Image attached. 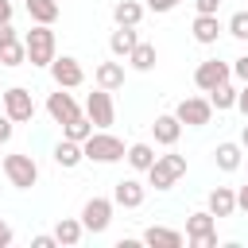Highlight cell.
<instances>
[{
  "mask_svg": "<svg viewBox=\"0 0 248 248\" xmlns=\"http://www.w3.org/2000/svg\"><path fill=\"white\" fill-rule=\"evenodd\" d=\"M140 240L151 244V248H182V232L178 229H167V225H147Z\"/></svg>",
  "mask_w": 248,
  "mask_h": 248,
  "instance_id": "obj_15",
  "label": "cell"
},
{
  "mask_svg": "<svg viewBox=\"0 0 248 248\" xmlns=\"http://www.w3.org/2000/svg\"><path fill=\"white\" fill-rule=\"evenodd\" d=\"M143 198H147V186H143L140 178H120V182L112 186V205L140 209V205H143Z\"/></svg>",
  "mask_w": 248,
  "mask_h": 248,
  "instance_id": "obj_12",
  "label": "cell"
},
{
  "mask_svg": "<svg viewBox=\"0 0 248 248\" xmlns=\"http://www.w3.org/2000/svg\"><path fill=\"white\" fill-rule=\"evenodd\" d=\"M124 159H128L132 170H143V174H147V167L155 163V147H151V143H128Z\"/></svg>",
  "mask_w": 248,
  "mask_h": 248,
  "instance_id": "obj_25",
  "label": "cell"
},
{
  "mask_svg": "<svg viewBox=\"0 0 248 248\" xmlns=\"http://www.w3.org/2000/svg\"><path fill=\"white\" fill-rule=\"evenodd\" d=\"M12 19V0H0V23Z\"/></svg>",
  "mask_w": 248,
  "mask_h": 248,
  "instance_id": "obj_40",
  "label": "cell"
},
{
  "mask_svg": "<svg viewBox=\"0 0 248 248\" xmlns=\"http://www.w3.org/2000/svg\"><path fill=\"white\" fill-rule=\"evenodd\" d=\"M240 159H244V147L232 143V140H225V143L213 147V163H217V170H225V174H232V170L240 167Z\"/></svg>",
  "mask_w": 248,
  "mask_h": 248,
  "instance_id": "obj_17",
  "label": "cell"
},
{
  "mask_svg": "<svg viewBox=\"0 0 248 248\" xmlns=\"http://www.w3.org/2000/svg\"><path fill=\"white\" fill-rule=\"evenodd\" d=\"M186 244L194 248H217V217L209 209H198L186 217Z\"/></svg>",
  "mask_w": 248,
  "mask_h": 248,
  "instance_id": "obj_5",
  "label": "cell"
},
{
  "mask_svg": "<svg viewBox=\"0 0 248 248\" xmlns=\"http://www.w3.org/2000/svg\"><path fill=\"white\" fill-rule=\"evenodd\" d=\"M50 78H54V85H62V89H78L81 81H85V70H81V62L78 58H70V54H54L50 58Z\"/></svg>",
  "mask_w": 248,
  "mask_h": 248,
  "instance_id": "obj_10",
  "label": "cell"
},
{
  "mask_svg": "<svg viewBox=\"0 0 248 248\" xmlns=\"http://www.w3.org/2000/svg\"><path fill=\"white\" fill-rule=\"evenodd\" d=\"M229 35L240 39V43H248V12H232L229 16Z\"/></svg>",
  "mask_w": 248,
  "mask_h": 248,
  "instance_id": "obj_30",
  "label": "cell"
},
{
  "mask_svg": "<svg viewBox=\"0 0 248 248\" xmlns=\"http://www.w3.org/2000/svg\"><path fill=\"white\" fill-rule=\"evenodd\" d=\"M81 236H85V225H81V217H62V221L54 225V240H58V244H66V248H74Z\"/></svg>",
  "mask_w": 248,
  "mask_h": 248,
  "instance_id": "obj_23",
  "label": "cell"
},
{
  "mask_svg": "<svg viewBox=\"0 0 248 248\" xmlns=\"http://www.w3.org/2000/svg\"><path fill=\"white\" fill-rule=\"evenodd\" d=\"M143 19V4L140 0H116L112 4V23L116 27H140Z\"/></svg>",
  "mask_w": 248,
  "mask_h": 248,
  "instance_id": "obj_19",
  "label": "cell"
},
{
  "mask_svg": "<svg viewBox=\"0 0 248 248\" xmlns=\"http://www.w3.org/2000/svg\"><path fill=\"white\" fill-rule=\"evenodd\" d=\"M128 62H132V70H151L155 66V43H136L132 46V54H128Z\"/></svg>",
  "mask_w": 248,
  "mask_h": 248,
  "instance_id": "obj_27",
  "label": "cell"
},
{
  "mask_svg": "<svg viewBox=\"0 0 248 248\" xmlns=\"http://www.w3.org/2000/svg\"><path fill=\"white\" fill-rule=\"evenodd\" d=\"M0 170L8 174V182H12L16 190H31V186L39 182V163H35L31 155H4V159H0Z\"/></svg>",
  "mask_w": 248,
  "mask_h": 248,
  "instance_id": "obj_4",
  "label": "cell"
},
{
  "mask_svg": "<svg viewBox=\"0 0 248 248\" xmlns=\"http://www.w3.org/2000/svg\"><path fill=\"white\" fill-rule=\"evenodd\" d=\"M23 46H27V62L31 66H50V58H54V31H50V23H35L23 35Z\"/></svg>",
  "mask_w": 248,
  "mask_h": 248,
  "instance_id": "obj_2",
  "label": "cell"
},
{
  "mask_svg": "<svg viewBox=\"0 0 248 248\" xmlns=\"http://www.w3.org/2000/svg\"><path fill=\"white\" fill-rule=\"evenodd\" d=\"M85 116L93 120V128H112V120H116V105H112V93L97 85V89L85 97Z\"/></svg>",
  "mask_w": 248,
  "mask_h": 248,
  "instance_id": "obj_7",
  "label": "cell"
},
{
  "mask_svg": "<svg viewBox=\"0 0 248 248\" xmlns=\"http://www.w3.org/2000/svg\"><path fill=\"white\" fill-rule=\"evenodd\" d=\"M81 159H85V155H81V143H78V140H66V136H62V140L54 143V163H58L62 170H74Z\"/></svg>",
  "mask_w": 248,
  "mask_h": 248,
  "instance_id": "obj_21",
  "label": "cell"
},
{
  "mask_svg": "<svg viewBox=\"0 0 248 248\" xmlns=\"http://www.w3.org/2000/svg\"><path fill=\"white\" fill-rule=\"evenodd\" d=\"M62 136H66V140H78V143H81V140H89V136H93V120L78 112L74 120H66V124H62Z\"/></svg>",
  "mask_w": 248,
  "mask_h": 248,
  "instance_id": "obj_28",
  "label": "cell"
},
{
  "mask_svg": "<svg viewBox=\"0 0 248 248\" xmlns=\"http://www.w3.org/2000/svg\"><path fill=\"white\" fill-rule=\"evenodd\" d=\"M236 209H244V213H248V182L236 190Z\"/></svg>",
  "mask_w": 248,
  "mask_h": 248,
  "instance_id": "obj_38",
  "label": "cell"
},
{
  "mask_svg": "<svg viewBox=\"0 0 248 248\" xmlns=\"http://www.w3.org/2000/svg\"><path fill=\"white\" fill-rule=\"evenodd\" d=\"M151 136H155V143H163V147H174V143H178V136H182V120H178L174 112H163V116H155V124H151Z\"/></svg>",
  "mask_w": 248,
  "mask_h": 248,
  "instance_id": "obj_14",
  "label": "cell"
},
{
  "mask_svg": "<svg viewBox=\"0 0 248 248\" xmlns=\"http://www.w3.org/2000/svg\"><path fill=\"white\" fill-rule=\"evenodd\" d=\"M124 140L120 136H112L108 128H93V136L89 140H81V155L89 159V163H101V167H108V163H120L124 159Z\"/></svg>",
  "mask_w": 248,
  "mask_h": 248,
  "instance_id": "obj_1",
  "label": "cell"
},
{
  "mask_svg": "<svg viewBox=\"0 0 248 248\" xmlns=\"http://www.w3.org/2000/svg\"><path fill=\"white\" fill-rule=\"evenodd\" d=\"M240 147H244V151H248V124H244V128H240Z\"/></svg>",
  "mask_w": 248,
  "mask_h": 248,
  "instance_id": "obj_41",
  "label": "cell"
},
{
  "mask_svg": "<svg viewBox=\"0 0 248 248\" xmlns=\"http://www.w3.org/2000/svg\"><path fill=\"white\" fill-rule=\"evenodd\" d=\"M81 225H85V232H105L108 225H112V198H89L85 205H81Z\"/></svg>",
  "mask_w": 248,
  "mask_h": 248,
  "instance_id": "obj_9",
  "label": "cell"
},
{
  "mask_svg": "<svg viewBox=\"0 0 248 248\" xmlns=\"http://www.w3.org/2000/svg\"><path fill=\"white\" fill-rule=\"evenodd\" d=\"M182 174H186V155H155V163L147 167V182L155 190H170Z\"/></svg>",
  "mask_w": 248,
  "mask_h": 248,
  "instance_id": "obj_3",
  "label": "cell"
},
{
  "mask_svg": "<svg viewBox=\"0 0 248 248\" xmlns=\"http://www.w3.org/2000/svg\"><path fill=\"white\" fill-rule=\"evenodd\" d=\"M229 70H232V78H236L240 85H248V54H240V58H232V62H229Z\"/></svg>",
  "mask_w": 248,
  "mask_h": 248,
  "instance_id": "obj_31",
  "label": "cell"
},
{
  "mask_svg": "<svg viewBox=\"0 0 248 248\" xmlns=\"http://www.w3.org/2000/svg\"><path fill=\"white\" fill-rule=\"evenodd\" d=\"M136 43H140L136 27H116V31L108 35V50H112V58H128Z\"/></svg>",
  "mask_w": 248,
  "mask_h": 248,
  "instance_id": "obj_22",
  "label": "cell"
},
{
  "mask_svg": "<svg viewBox=\"0 0 248 248\" xmlns=\"http://www.w3.org/2000/svg\"><path fill=\"white\" fill-rule=\"evenodd\" d=\"M0 105H4V112L12 116V124H27V120L35 116L31 89H23V85H12V89H4V93H0Z\"/></svg>",
  "mask_w": 248,
  "mask_h": 248,
  "instance_id": "obj_6",
  "label": "cell"
},
{
  "mask_svg": "<svg viewBox=\"0 0 248 248\" xmlns=\"http://www.w3.org/2000/svg\"><path fill=\"white\" fill-rule=\"evenodd\" d=\"M209 213L213 217H232L236 213V190L232 186H213L209 190Z\"/></svg>",
  "mask_w": 248,
  "mask_h": 248,
  "instance_id": "obj_18",
  "label": "cell"
},
{
  "mask_svg": "<svg viewBox=\"0 0 248 248\" xmlns=\"http://www.w3.org/2000/svg\"><path fill=\"white\" fill-rule=\"evenodd\" d=\"M190 31H194V43H202V46H213V43L221 39V19H217V16H194Z\"/></svg>",
  "mask_w": 248,
  "mask_h": 248,
  "instance_id": "obj_16",
  "label": "cell"
},
{
  "mask_svg": "<svg viewBox=\"0 0 248 248\" xmlns=\"http://www.w3.org/2000/svg\"><path fill=\"white\" fill-rule=\"evenodd\" d=\"M58 240H54V232H39L35 240H31V248H54Z\"/></svg>",
  "mask_w": 248,
  "mask_h": 248,
  "instance_id": "obj_36",
  "label": "cell"
},
{
  "mask_svg": "<svg viewBox=\"0 0 248 248\" xmlns=\"http://www.w3.org/2000/svg\"><path fill=\"white\" fill-rule=\"evenodd\" d=\"M174 116L186 128H205L213 120V105H209V97H182L178 108H174Z\"/></svg>",
  "mask_w": 248,
  "mask_h": 248,
  "instance_id": "obj_8",
  "label": "cell"
},
{
  "mask_svg": "<svg viewBox=\"0 0 248 248\" xmlns=\"http://www.w3.org/2000/svg\"><path fill=\"white\" fill-rule=\"evenodd\" d=\"M178 4H182V0H147V8H151V12H174Z\"/></svg>",
  "mask_w": 248,
  "mask_h": 248,
  "instance_id": "obj_35",
  "label": "cell"
},
{
  "mask_svg": "<svg viewBox=\"0 0 248 248\" xmlns=\"http://www.w3.org/2000/svg\"><path fill=\"white\" fill-rule=\"evenodd\" d=\"M46 112H50V120H54V124H66V120H74L81 108H78L74 93H66V89L58 85V93H50V97H46Z\"/></svg>",
  "mask_w": 248,
  "mask_h": 248,
  "instance_id": "obj_13",
  "label": "cell"
},
{
  "mask_svg": "<svg viewBox=\"0 0 248 248\" xmlns=\"http://www.w3.org/2000/svg\"><path fill=\"white\" fill-rule=\"evenodd\" d=\"M12 240H16V232H12V225H8L4 217H0V248H8Z\"/></svg>",
  "mask_w": 248,
  "mask_h": 248,
  "instance_id": "obj_37",
  "label": "cell"
},
{
  "mask_svg": "<svg viewBox=\"0 0 248 248\" xmlns=\"http://www.w3.org/2000/svg\"><path fill=\"white\" fill-rule=\"evenodd\" d=\"M23 62H27V46H23V39L0 46V66H23Z\"/></svg>",
  "mask_w": 248,
  "mask_h": 248,
  "instance_id": "obj_29",
  "label": "cell"
},
{
  "mask_svg": "<svg viewBox=\"0 0 248 248\" xmlns=\"http://www.w3.org/2000/svg\"><path fill=\"white\" fill-rule=\"evenodd\" d=\"M93 81H97L101 89L116 93V89L124 85V66H120V62H101V66L93 70Z\"/></svg>",
  "mask_w": 248,
  "mask_h": 248,
  "instance_id": "obj_20",
  "label": "cell"
},
{
  "mask_svg": "<svg viewBox=\"0 0 248 248\" xmlns=\"http://www.w3.org/2000/svg\"><path fill=\"white\" fill-rule=\"evenodd\" d=\"M31 23H54L58 19V0H27Z\"/></svg>",
  "mask_w": 248,
  "mask_h": 248,
  "instance_id": "obj_26",
  "label": "cell"
},
{
  "mask_svg": "<svg viewBox=\"0 0 248 248\" xmlns=\"http://www.w3.org/2000/svg\"><path fill=\"white\" fill-rule=\"evenodd\" d=\"M209 105H213V112H229V108H236V85H232V78L209 89Z\"/></svg>",
  "mask_w": 248,
  "mask_h": 248,
  "instance_id": "obj_24",
  "label": "cell"
},
{
  "mask_svg": "<svg viewBox=\"0 0 248 248\" xmlns=\"http://www.w3.org/2000/svg\"><path fill=\"white\" fill-rule=\"evenodd\" d=\"M236 108L248 116V85H244V89H236Z\"/></svg>",
  "mask_w": 248,
  "mask_h": 248,
  "instance_id": "obj_39",
  "label": "cell"
},
{
  "mask_svg": "<svg viewBox=\"0 0 248 248\" xmlns=\"http://www.w3.org/2000/svg\"><path fill=\"white\" fill-rule=\"evenodd\" d=\"M19 35H16V27H12V19L8 23H0V46H8V43H16Z\"/></svg>",
  "mask_w": 248,
  "mask_h": 248,
  "instance_id": "obj_34",
  "label": "cell"
},
{
  "mask_svg": "<svg viewBox=\"0 0 248 248\" xmlns=\"http://www.w3.org/2000/svg\"><path fill=\"white\" fill-rule=\"evenodd\" d=\"M12 132H16L12 116H8V112H0V143H8V140H12Z\"/></svg>",
  "mask_w": 248,
  "mask_h": 248,
  "instance_id": "obj_33",
  "label": "cell"
},
{
  "mask_svg": "<svg viewBox=\"0 0 248 248\" xmlns=\"http://www.w3.org/2000/svg\"><path fill=\"white\" fill-rule=\"evenodd\" d=\"M194 8H198V16H217L221 0H194Z\"/></svg>",
  "mask_w": 248,
  "mask_h": 248,
  "instance_id": "obj_32",
  "label": "cell"
},
{
  "mask_svg": "<svg viewBox=\"0 0 248 248\" xmlns=\"http://www.w3.org/2000/svg\"><path fill=\"white\" fill-rule=\"evenodd\" d=\"M232 78V70H229V62H221V58H205V62H198V70H194V85L198 89H213V85H221V81H229Z\"/></svg>",
  "mask_w": 248,
  "mask_h": 248,
  "instance_id": "obj_11",
  "label": "cell"
}]
</instances>
